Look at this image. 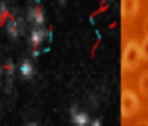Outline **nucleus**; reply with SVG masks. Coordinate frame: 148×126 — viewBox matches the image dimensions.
Segmentation results:
<instances>
[{"mask_svg": "<svg viewBox=\"0 0 148 126\" xmlns=\"http://www.w3.org/2000/svg\"><path fill=\"white\" fill-rule=\"evenodd\" d=\"M145 30H147V35H148V18H147V21H145Z\"/></svg>", "mask_w": 148, "mask_h": 126, "instance_id": "14", "label": "nucleus"}, {"mask_svg": "<svg viewBox=\"0 0 148 126\" xmlns=\"http://www.w3.org/2000/svg\"><path fill=\"white\" fill-rule=\"evenodd\" d=\"M10 18V13H8V7L5 3H0V24H5V21Z\"/></svg>", "mask_w": 148, "mask_h": 126, "instance_id": "10", "label": "nucleus"}, {"mask_svg": "<svg viewBox=\"0 0 148 126\" xmlns=\"http://www.w3.org/2000/svg\"><path fill=\"white\" fill-rule=\"evenodd\" d=\"M46 39V30L43 26H38V27H34L32 29V34H30V43H32V48L34 51H35L37 54V50H38V46L42 45L43 42H45Z\"/></svg>", "mask_w": 148, "mask_h": 126, "instance_id": "4", "label": "nucleus"}, {"mask_svg": "<svg viewBox=\"0 0 148 126\" xmlns=\"http://www.w3.org/2000/svg\"><path fill=\"white\" fill-rule=\"evenodd\" d=\"M70 121L73 126H89L91 118L86 112L80 110L78 107H72L70 109Z\"/></svg>", "mask_w": 148, "mask_h": 126, "instance_id": "3", "label": "nucleus"}, {"mask_svg": "<svg viewBox=\"0 0 148 126\" xmlns=\"http://www.w3.org/2000/svg\"><path fill=\"white\" fill-rule=\"evenodd\" d=\"M140 50H142V58H143V59H148V35L145 37L143 43L140 45Z\"/></svg>", "mask_w": 148, "mask_h": 126, "instance_id": "11", "label": "nucleus"}, {"mask_svg": "<svg viewBox=\"0 0 148 126\" xmlns=\"http://www.w3.org/2000/svg\"><path fill=\"white\" fill-rule=\"evenodd\" d=\"M89 126H102V121H100L99 118H96V120H91V125Z\"/></svg>", "mask_w": 148, "mask_h": 126, "instance_id": "13", "label": "nucleus"}, {"mask_svg": "<svg viewBox=\"0 0 148 126\" xmlns=\"http://www.w3.org/2000/svg\"><path fill=\"white\" fill-rule=\"evenodd\" d=\"M3 70H5V69L2 67V65H0V78H2V74H3Z\"/></svg>", "mask_w": 148, "mask_h": 126, "instance_id": "15", "label": "nucleus"}, {"mask_svg": "<svg viewBox=\"0 0 148 126\" xmlns=\"http://www.w3.org/2000/svg\"><path fill=\"white\" fill-rule=\"evenodd\" d=\"M19 74L24 80H30V78L35 75V67H34V62L30 59H24L19 65Z\"/></svg>", "mask_w": 148, "mask_h": 126, "instance_id": "7", "label": "nucleus"}, {"mask_svg": "<svg viewBox=\"0 0 148 126\" xmlns=\"http://www.w3.org/2000/svg\"><path fill=\"white\" fill-rule=\"evenodd\" d=\"M138 86H140V91H142L143 94H148V72H145V74L142 75Z\"/></svg>", "mask_w": 148, "mask_h": 126, "instance_id": "9", "label": "nucleus"}, {"mask_svg": "<svg viewBox=\"0 0 148 126\" xmlns=\"http://www.w3.org/2000/svg\"><path fill=\"white\" fill-rule=\"evenodd\" d=\"M138 11V0H121L123 18H132Z\"/></svg>", "mask_w": 148, "mask_h": 126, "instance_id": "5", "label": "nucleus"}, {"mask_svg": "<svg viewBox=\"0 0 148 126\" xmlns=\"http://www.w3.org/2000/svg\"><path fill=\"white\" fill-rule=\"evenodd\" d=\"M138 110V97L131 90H124L121 96V115L123 116H131Z\"/></svg>", "mask_w": 148, "mask_h": 126, "instance_id": "2", "label": "nucleus"}, {"mask_svg": "<svg viewBox=\"0 0 148 126\" xmlns=\"http://www.w3.org/2000/svg\"><path fill=\"white\" fill-rule=\"evenodd\" d=\"M5 30H7V34L11 39H18V35H19V24H18V21L14 18H8L5 21Z\"/></svg>", "mask_w": 148, "mask_h": 126, "instance_id": "8", "label": "nucleus"}, {"mask_svg": "<svg viewBox=\"0 0 148 126\" xmlns=\"http://www.w3.org/2000/svg\"><path fill=\"white\" fill-rule=\"evenodd\" d=\"M29 126H37V125H34V123H30V125Z\"/></svg>", "mask_w": 148, "mask_h": 126, "instance_id": "16", "label": "nucleus"}, {"mask_svg": "<svg viewBox=\"0 0 148 126\" xmlns=\"http://www.w3.org/2000/svg\"><path fill=\"white\" fill-rule=\"evenodd\" d=\"M3 69H5V72L8 74V77H13V74H14V64H13V62L8 61L7 64H5Z\"/></svg>", "mask_w": 148, "mask_h": 126, "instance_id": "12", "label": "nucleus"}, {"mask_svg": "<svg viewBox=\"0 0 148 126\" xmlns=\"http://www.w3.org/2000/svg\"><path fill=\"white\" fill-rule=\"evenodd\" d=\"M29 21L35 27L43 26V23H45V14H43V10L38 7V5H37V7H32L29 10Z\"/></svg>", "mask_w": 148, "mask_h": 126, "instance_id": "6", "label": "nucleus"}, {"mask_svg": "<svg viewBox=\"0 0 148 126\" xmlns=\"http://www.w3.org/2000/svg\"><path fill=\"white\" fill-rule=\"evenodd\" d=\"M142 59V50L140 45L135 42H129L124 48V53H123V59H121V65L124 70H132L138 65Z\"/></svg>", "mask_w": 148, "mask_h": 126, "instance_id": "1", "label": "nucleus"}]
</instances>
